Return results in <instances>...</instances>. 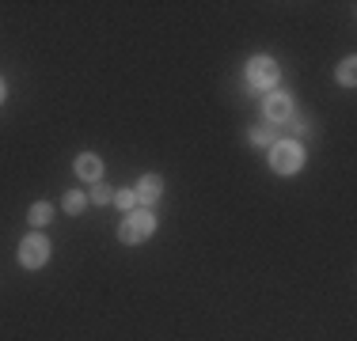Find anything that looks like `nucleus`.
Here are the masks:
<instances>
[{
	"label": "nucleus",
	"mask_w": 357,
	"mask_h": 341,
	"mask_svg": "<svg viewBox=\"0 0 357 341\" xmlns=\"http://www.w3.org/2000/svg\"><path fill=\"white\" fill-rule=\"evenodd\" d=\"M270 167H274V175H296L304 167V148L296 141H274L270 144Z\"/></svg>",
	"instance_id": "obj_2"
},
{
	"label": "nucleus",
	"mask_w": 357,
	"mask_h": 341,
	"mask_svg": "<svg viewBox=\"0 0 357 341\" xmlns=\"http://www.w3.org/2000/svg\"><path fill=\"white\" fill-rule=\"evenodd\" d=\"M46 258H50V239L38 235V232H31L20 243V266L23 269H42V266H46Z\"/></svg>",
	"instance_id": "obj_4"
},
{
	"label": "nucleus",
	"mask_w": 357,
	"mask_h": 341,
	"mask_svg": "<svg viewBox=\"0 0 357 341\" xmlns=\"http://www.w3.org/2000/svg\"><path fill=\"white\" fill-rule=\"evenodd\" d=\"M133 193H137V205H156L160 193H164V178L160 175H144L137 186H133Z\"/></svg>",
	"instance_id": "obj_7"
},
{
	"label": "nucleus",
	"mask_w": 357,
	"mask_h": 341,
	"mask_svg": "<svg viewBox=\"0 0 357 341\" xmlns=\"http://www.w3.org/2000/svg\"><path fill=\"white\" fill-rule=\"evenodd\" d=\"M251 144H259V148H270V144H274V133H270V129H255V133H251Z\"/></svg>",
	"instance_id": "obj_13"
},
{
	"label": "nucleus",
	"mask_w": 357,
	"mask_h": 341,
	"mask_svg": "<svg viewBox=\"0 0 357 341\" xmlns=\"http://www.w3.org/2000/svg\"><path fill=\"white\" fill-rule=\"evenodd\" d=\"M262 110H266V118H270V122H289V118H293V95H285V91H274V95H270L266 99V106H262Z\"/></svg>",
	"instance_id": "obj_5"
},
{
	"label": "nucleus",
	"mask_w": 357,
	"mask_h": 341,
	"mask_svg": "<svg viewBox=\"0 0 357 341\" xmlns=\"http://www.w3.org/2000/svg\"><path fill=\"white\" fill-rule=\"evenodd\" d=\"M152 232H156V212H152V209H133L130 216L122 220V228H118V239H122L126 246H137Z\"/></svg>",
	"instance_id": "obj_1"
},
{
	"label": "nucleus",
	"mask_w": 357,
	"mask_h": 341,
	"mask_svg": "<svg viewBox=\"0 0 357 341\" xmlns=\"http://www.w3.org/2000/svg\"><path fill=\"white\" fill-rule=\"evenodd\" d=\"M110 201H114V193H110L103 182H96V186H91V205H110Z\"/></svg>",
	"instance_id": "obj_12"
},
{
	"label": "nucleus",
	"mask_w": 357,
	"mask_h": 341,
	"mask_svg": "<svg viewBox=\"0 0 357 341\" xmlns=\"http://www.w3.org/2000/svg\"><path fill=\"white\" fill-rule=\"evenodd\" d=\"M27 220H31V228H46L50 220H54V205H50V201H35L27 209Z\"/></svg>",
	"instance_id": "obj_8"
},
{
	"label": "nucleus",
	"mask_w": 357,
	"mask_h": 341,
	"mask_svg": "<svg viewBox=\"0 0 357 341\" xmlns=\"http://www.w3.org/2000/svg\"><path fill=\"white\" fill-rule=\"evenodd\" d=\"M76 175L96 186L99 178H103V159H99L96 152H80V156H76Z\"/></svg>",
	"instance_id": "obj_6"
},
{
	"label": "nucleus",
	"mask_w": 357,
	"mask_h": 341,
	"mask_svg": "<svg viewBox=\"0 0 357 341\" xmlns=\"http://www.w3.org/2000/svg\"><path fill=\"white\" fill-rule=\"evenodd\" d=\"M278 76H282V68H278L274 57H251L248 61V84L259 91H274L278 88Z\"/></svg>",
	"instance_id": "obj_3"
},
{
	"label": "nucleus",
	"mask_w": 357,
	"mask_h": 341,
	"mask_svg": "<svg viewBox=\"0 0 357 341\" xmlns=\"http://www.w3.org/2000/svg\"><path fill=\"white\" fill-rule=\"evenodd\" d=\"M338 84H342V88H354L357 84V61L354 57H346V61L338 65Z\"/></svg>",
	"instance_id": "obj_10"
},
{
	"label": "nucleus",
	"mask_w": 357,
	"mask_h": 341,
	"mask_svg": "<svg viewBox=\"0 0 357 341\" xmlns=\"http://www.w3.org/2000/svg\"><path fill=\"white\" fill-rule=\"evenodd\" d=\"M61 209L69 212V216H80L84 209H88V193H80V190H73V193H65V201H61Z\"/></svg>",
	"instance_id": "obj_9"
},
{
	"label": "nucleus",
	"mask_w": 357,
	"mask_h": 341,
	"mask_svg": "<svg viewBox=\"0 0 357 341\" xmlns=\"http://www.w3.org/2000/svg\"><path fill=\"white\" fill-rule=\"evenodd\" d=\"M110 205H118L122 212H133V209H137V193H133V190H118Z\"/></svg>",
	"instance_id": "obj_11"
},
{
	"label": "nucleus",
	"mask_w": 357,
	"mask_h": 341,
	"mask_svg": "<svg viewBox=\"0 0 357 341\" xmlns=\"http://www.w3.org/2000/svg\"><path fill=\"white\" fill-rule=\"evenodd\" d=\"M4 99H8V88H4V80H0V106H4Z\"/></svg>",
	"instance_id": "obj_14"
}]
</instances>
